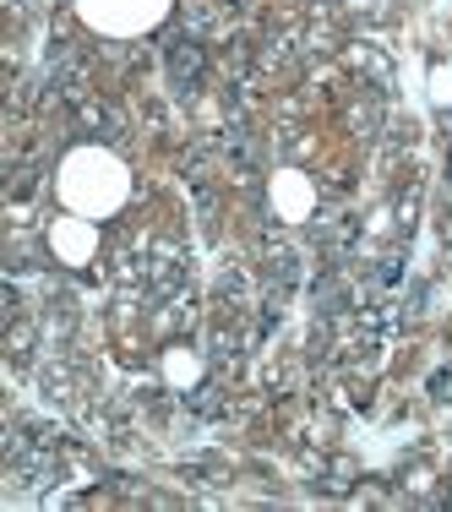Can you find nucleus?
<instances>
[{
  "label": "nucleus",
  "mask_w": 452,
  "mask_h": 512,
  "mask_svg": "<svg viewBox=\"0 0 452 512\" xmlns=\"http://www.w3.org/2000/svg\"><path fill=\"white\" fill-rule=\"evenodd\" d=\"M60 197H66L71 213L104 218V213H115V207L126 202V169H120V158H109L99 148L71 153L66 169H60Z\"/></svg>",
  "instance_id": "nucleus-1"
},
{
  "label": "nucleus",
  "mask_w": 452,
  "mask_h": 512,
  "mask_svg": "<svg viewBox=\"0 0 452 512\" xmlns=\"http://www.w3.org/2000/svg\"><path fill=\"white\" fill-rule=\"evenodd\" d=\"M77 6L104 33H142L169 11V0H77Z\"/></svg>",
  "instance_id": "nucleus-2"
},
{
  "label": "nucleus",
  "mask_w": 452,
  "mask_h": 512,
  "mask_svg": "<svg viewBox=\"0 0 452 512\" xmlns=\"http://www.w3.org/2000/svg\"><path fill=\"white\" fill-rule=\"evenodd\" d=\"M55 240H60V251H66V256H88V251H93V229H88V218H82V224H60V229H55Z\"/></svg>",
  "instance_id": "nucleus-3"
},
{
  "label": "nucleus",
  "mask_w": 452,
  "mask_h": 512,
  "mask_svg": "<svg viewBox=\"0 0 452 512\" xmlns=\"http://www.w3.org/2000/svg\"><path fill=\"white\" fill-rule=\"evenodd\" d=\"M278 197H284V207H289V213H300V207L311 202V191H305V186H295V180H284V186H278Z\"/></svg>",
  "instance_id": "nucleus-4"
}]
</instances>
